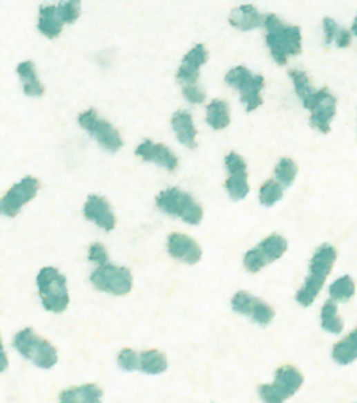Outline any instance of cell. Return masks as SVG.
Segmentation results:
<instances>
[{"mask_svg": "<svg viewBox=\"0 0 357 403\" xmlns=\"http://www.w3.org/2000/svg\"><path fill=\"white\" fill-rule=\"evenodd\" d=\"M266 44L273 59L279 65H287L290 57L301 54L302 50V33L299 26L283 24L280 18L274 13L264 16Z\"/></svg>", "mask_w": 357, "mask_h": 403, "instance_id": "cell-1", "label": "cell"}, {"mask_svg": "<svg viewBox=\"0 0 357 403\" xmlns=\"http://www.w3.org/2000/svg\"><path fill=\"white\" fill-rule=\"evenodd\" d=\"M336 260L337 251L331 244H322V246L316 249L313 257L310 260L307 279H305L302 287L296 293V301L299 304L304 306V308H309V306L313 304L322 285H325L327 276L331 274Z\"/></svg>", "mask_w": 357, "mask_h": 403, "instance_id": "cell-2", "label": "cell"}, {"mask_svg": "<svg viewBox=\"0 0 357 403\" xmlns=\"http://www.w3.org/2000/svg\"><path fill=\"white\" fill-rule=\"evenodd\" d=\"M38 292L44 309L49 312H65L70 304V294L66 288V277L54 266H46L38 272Z\"/></svg>", "mask_w": 357, "mask_h": 403, "instance_id": "cell-3", "label": "cell"}, {"mask_svg": "<svg viewBox=\"0 0 357 403\" xmlns=\"http://www.w3.org/2000/svg\"><path fill=\"white\" fill-rule=\"evenodd\" d=\"M13 345L22 356L39 368H52L59 361L54 345L49 340L39 337L32 328H24L16 334Z\"/></svg>", "mask_w": 357, "mask_h": 403, "instance_id": "cell-4", "label": "cell"}, {"mask_svg": "<svg viewBox=\"0 0 357 403\" xmlns=\"http://www.w3.org/2000/svg\"><path fill=\"white\" fill-rule=\"evenodd\" d=\"M225 82L240 92L247 112L257 111L263 104L262 92L264 88V77L262 75H253L249 68L240 65L226 73Z\"/></svg>", "mask_w": 357, "mask_h": 403, "instance_id": "cell-5", "label": "cell"}, {"mask_svg": "<svg viewBox=\"0 0 357 403\" xmlns=\"http://www.w3.org/2000/svg\"><path fill=\"white\" fill-rule=\"evenodd\" d=\"M156 205L164 213L178 216V218L192 225L200 224L203 219V208L198 205L195 198L178 188L164 189L156 197Z\"/></svg>", "mask_w": 357, "mask_h": 403, "instance_id": "cell-6", "label": "cell"}, {"mask_svg": "<svg viewBox=\"0 0 357 403\" xmlns=\"http://www.w3.org/2000/svg\"><path fill=\"white\" fill-rule=\"evenodd\" d=\"M304 383L302 373L293 366L277 368L273 384H262L258 388L260 397L264 403H283L301 389Z\"/></svg>", "mask_w": 357, "mask_h": 403, "instance_id": "cell-7", "label": "cell"}, {"mask_svg": "<svg viewBox=\"0 0 357 403\" xmlns=\"http://www.w3.org/2000/svg\"><path fill=\"white\" fill-rule=\"evenodd\" d=\"M302 106L310 112V124L320 133L327 134L331 131V122L337 113V98L327 87L313 90L305 96Z\"/></svg>", "mask_w": 357, "mask_h": 403, "instance_id": "cell-8", "label": "cell"}, {"mask_svg": "<svg viewBox=\"0 0 357 403\" xmlns=\"http://www.w3.org/2000/svg\"><path fill=\"white\" fill-rule=\"evenodd\" d=\"M92 283L101 292L124 297L133 288V274L124 266L106 263L92 272Z\"/></svg>", "mask_w": 357, "mask_h": 403, "instance_id": "cell-9", "label": "cell"}, {"mask_svg": "<svg viewBox=\"0 0 357 403\" xmlns=\"http://www.w3.org/2000/svg\"><path fill=\"white\" fill-rule=\"evenodd\" d=\"M288 249V241L279 234H273L266 236L264 240L257 244L251 251L244 255V268L255 274L260 272L264 266L279 260Z\"/></svg>", "mask_w": 357, "mask_h": 403, "instance_id": "cell-10", "label": "cell"}, {"mask_svg": "<svg viewBox=\"0 0 357 403\" xmlns=\"http://www.w3.org/2000/svg\"><path fill=\"white\" fill-rule=\"evenodd\" d=\"M79 124H81L93 139L98 140V144L107 151L115 153L122 149L123 140L120 133H118L109 122L103 120L96 111L88 109L82 112L81 115H79Z\"/></svg>", "mask_w": 357, "mask_h": 403, "instance_id": "cell-11", "label": "cell"}, {"mask_svg": "<svg viewBox=\"0 0 357 403\" xmlns=\"http://www.w3.org/2000/svg\"><path fill=\"white\" fill-rule=\"evenodd\" d=\"M39 186H41V183H39V180L35 177H26L22 178L19 183L11 186L7 191V194L2 197V202H0V209H2V213L5 216H8V218L18 216L21 208L37 196Z\"/></svg>", "mask_w": 357, "mask_h": 403, "instance_id": "cell-12", "label": "cell"}, {"mask_svg": "<svg viewBox=\"0 0 357 403\" xmlns=\"http://www.w3.org/2000/svg\"><path fill=\"white\" fill-rule=\"evenodd\" d=\"M231 308L235 312L242 315L251 317V319L262 326H268L271 321L274 320L276 312L268 303L263 299L252 297L247 292H238L233 298H231Z\"/></svg>", "mask_w": 357, "mask_h": 403, "instance_id": "cell-13", "label": "cell"}, {"mask_svg": "<svg viewBox=\"0 0 357 403\" xmlns=\"http://www.w3.org/2000/svg\"><path fill=\"white\" fill-rule=\"evenodd\" d=\"M225 166L229 170V178L225 181V189L233 200H242L249 194L247 164L244 158L231 151L225 156Z\"/></svg>", "mask_w": 357, "mask_h": 403, "instance_id": "cell-14", "label": "cell"}, {"mask_svg": "<svg viewBox=\"0 0 357 403\" xmlns=\"http://www.w3.org/2000/svg\"><path fill=\"white\" fill-rule=\"evenodd\" d=\"M167 251L173 259L188 265H195L202 259V249L197 241L183 234L168 235Z\"/></svg>", "mask_w": 357, "mask_h": 403, "instance_id": "cell-15", "label": "cell"}, {"mask_svg": "<svg viewBox=\"0 0 357 403\" xmlns=\"http://www.w3.org/2000/svg\"><path fill=\"white\" fill-rule=\"evenodd\" d=\"M84 216L101 229L110 232L115 229L117 218L113 214L109 202L101 196H90L85 202Z\"/></svg>", "mask_w": 357, "mask_h": 403, "instance_id": "cell-16", "label": "cell"}, {"mask_svg": "<svg viewBox=\"0 0 357 403\" xmlns=\"http://www.w3.org/2000/svg\"><path fill=\"white\" fill-rule=\"evenodd\" d=\"M208 62V50L203 44H197L192 48L181 62V66L177 73V79L183 85H197L200 68Z\"/></svg>", "mask_w": 357, "mask_h": 403, "instance_id": "cell-17", "label": "cell"}, {"mask_svg": "<svg viewBox=\"0 0 357 403\" xmlns=\"http://www.w3.org/2000/svg\"><path fill=\"white\" fill-rule=\"evenodd\" d=\"M135 155L144 161H151L166 167L168 172H175L178 169V158L173 155L172 150L164 144H155V142L146 139L135 149Z\"/></svg>", "mask_w": 357, "mask_h": 403, "instance_id": "cell-18", "label": "cell"}, {"mask_svg": "<svg viewBox=\"0 0 357 403\" xmlns=\"http://www.w3.org/2000/svg\"><path fill=\"white\" fill-rule=\"evenodd\" d=\"M172 126L181 144L186 145L191 150L197 149V139H195L197 129L194 126V120H192V115L189 112L180 111L177 113H173Z\"/></svg>", "mask_w": 357, "mask_h": 403, "instance_id": "cell-19", "label": "cell"}, {"mask_svg": "<svg viewBox=\"0 0 357 403\" xmlns=\"http://www.w3.org/2000/svg\"><path fill=\"white\" fill-rule=\"evenodd\" d=\"M103 391L93 383L68 388L60 394V403H101Z\"/></svg>", "mask_w": 357, "mask_h": 403, "instance_id": "cell-20", "label": "cell"}, {"mask_svg": "<svg viewBox=\"0 0 357 403\" xmlns=\"http://www.w3.org/2000/svg\"><path fill=\"white\" fill-rule=\"evenodd\" d=\"M230 24L240 28V30H253L260 26L264 24V16L258 13V10L253 5H241L235 8L229 16Z\"/></svg>", "mask_w": 357, "mask_h": 403, "instance_id": "cell-21", "label": "cell"}, {"mask_svg": "<svg viewBox=\"0 0 357 403\" xmlns=\"http://www.w3.org/2000/svg\"><path fill=\"white\" fill-rule=\"evenodd\" d=\"M64 24L65 22L61 19L57 5H41L39 7L38 28L43 35H46L48 38H57L61 33Z\"/></svg>", "mask_w": 357, "mask_h": 403, "instance_id": "cell-22", "label": "cell"}, {"mask_svg": "<svg viewBox=\"0 0 357 403\" xmlns=\"http://www.w3.org/2000/svg\"><path fill=\"white\" fill-rule=\"evenodd\" d=\"M332 357L342 366H348L357 359V328L343 340L334 345Z\"/></svg>", "mask_w": 357, "mask_h": 403, "instance_id": "cell-23", "label": "cell"}, {"mask_svg": "<svg viewBox=\"0 0 357 403\" xmlns=\"http://www.w3.org/2000/svg\"><path fill=\"white\" fill-rule=\"evenodd\" d=\"M18 75L22 81V87H24V93L27 96H41L44 93L43 84L39 82L37 76L35 66L30 60L21 62L18 65Z\"/></svg>", "mask_w": 357, "mask_h": 403, "instance_id": "cell-24", "label": "cell"}, {"mask_svg": "<svg viewBox=\"0 0 357 403\" xmlns=\"http://www.w3.org/2000/svg\"><path fill=\"white\" fill-rule=\"evenodd\" d=\"M139 371L150 373V375H157L167 371L168 362L167 357L160 350H146L139 355Z\"/></svg>", "mask_w": 357, "mask_h": 403, "instance_id": "cell-25", "label": "cell"}, {"mask_svg": "<svg viewBox=\"0 0 357 403\" xmlns=\"http://www.w3.org/2000/svg\"><path fill=\"white\" fill-rule=\"evenodd\" d=\"M206 122L213 129H225L230 124V106L224 100H214L206 107Z\"/></svg>", "mask_w": 357, "mask_h": 403, "instance_id": "cell-26", "label": "cell"}, {"mask_svg": "<svg viewBox=\"0 0 357 403\" xmlns=\"http://www.w3.org/2000/svg\"><path fill=\"white\" fill-rule=\"evenodd\" d=\"M322 28H325V37L326 43L331 44L336 41L338 48H348L351 46V39H353V33L347 28L340 27L332 18L322 19Z\"/></svg>", "mask_w": 357, "mask_h": 403, "instance_id": "cell-27", "label": "cell"}, {"mask_svg": "<svg viewBox=\"0 0 357 403\" xmlns=\"http://www.w3.org/2000/svg\"><path fill=\"white\" fill-rule=\"evenodd\" d=\"M321 326L331 334H340L343 331V320L340 319L336 301H326L321 309Z\"/></svg>", "mask_w": 357, "mask_h": 403, "instance_id": "cell-28", "label": "cell"}, {"mask_svg": "<svg viewBox=\"0 0 357 403\" xmlns=\"http://www.w3.org/2000/svg\"><path fill=\"white\" fill-rule=\"evenodd\" d=\"M356 294V283L351 276H342L329 287V297L336 303H345Z\"/></svg>", "mask_w": 357, "mask_h": 403, "instance_id": "cell-29", "label": "cell"}, {"mask_svg": "<svg viewBox=\"0 0 357 403\" xmlns=\"http://www.w3.org/2000/svg\"><path fill=\"white\" fill-rule=\"evenodd\" d=\"M298 175V164L294 162L291 158H282V160L277 162V166L274 169V177L283 188H288V186L293 185V181L296 180Z\"/></svg>", "mask_w": 357, "mask_h": 403, "instance_id": "cell-30", "label": "cell"}, {"mask_svg": "<svg viewBox=\"0 0 357 403\" xmlns=\"http://www.w3.org/2000/svg\"><path fill=\"white\" fill-rule=\"evenodd\" d=\"M283 186L277 180H266L260 188V202L264 207H273L283 197Z\"/></svg>", "mask_w": 357, "mask_h": 403, "instance_id": "cell-31", "label": "cell"}, {"mask_svg": "<svg viewBox=\"0 0 357 403\" xmlns=\"http://www.w3.org/2000/svg\"><path fill=\"white\" fill-rule=\"evenodd\" d=\"M288 76H290L291 82L294 85V92H296V95L301 100H304L305 96L310 95L315 90L307 76V73H304L301 70H291L290 73H288Z\"/></svg>", "mask_w": 357, "mask_h": 403, "instance_id": "cell-32", "label": "cell"}, {"mask_svg": "<svg viewBox=\"0 0 357 403\" xmlns=\"http://www.w3.org/2000/svg\"><path fill=\"white\" fill-rule=\"evenodd\" d=\"M59 7V13L64 19L65 24H73L81 16V2L77 0H70V2H64L57 5Z\"/></svg>", "mask_w": 357, "mask_h": 403, "instance_id": "cell-33", "label": "cell"}, {"mask_svg": "<svg viewBox=\"0 0 357 403\" xmlns=\"http://www.w3.org/2000/svg\"><path fill=\"white\" fill-rule=\"evenodd\" d=\"M118 366H120L123 371L126 372H134L139 368V355L135 353L134 350L131 348H124L122 350L120 353H118Z\"/></svg>", "mask_w": 357, "mask_h": 403, "instance_id": "cell-34", "label": "cell"}, {"mask_svg": "<svg viewBox=\"0 0 357 403\" xmlns=\"http://www.w3.org/2000/svg\"><path fill=\"white\" fill-rule=\"evenodd\" d=\"M88 259L90 262L96 263L98 266H103L109 263V257H107V249L101 243H93L88 249Z\"/></svg>", "mask_w": 357, "mask_h": 403, "instance_id": "cell-35", "label": "cell"}, {"mask_svg": "<svg viewBox=\"0 0 357 403\" xmlns=\"http://www.w3.org/2000/svg\"><path fill=\"white\" fill-rule=\"evenodd\" d=\"M183 95L192 104H202L206 100V92L198 85H183Z\"/></svg>", "mask_w": 357, "mask_h": 403, "instance_id": "cell-36", "label": "cell"}, {"mask_svg": "<svg viewBox=\"0 0 357 403\" xmlns=\"http://www.w3.org/2000/svg\"><path fill=\"white\" fill-rule=\"evenodd\" d=\"M351 33L357 37V15H356V18L353 21V26H351Z\"/></svg>", "mask_w": 357, "mask_h": 403, "instance_id": "cell-37", "label": "cell"}, {"mask_svg": "<svg viewBox=\"0 0 357 403\" xmlns=\"http://www.w3.org/2000/svg\"><path fill=\"white\" fill-rule=\"evenodd\" d=\"M7 368V355H5V350L2 348V372Z\"/></svg>", "mask_w": 357, "mask_h": 403, "instance_id": "cell-38", "label": "cell"}]
</instances>
